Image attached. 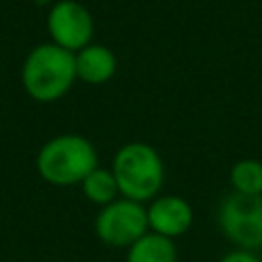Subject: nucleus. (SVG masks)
I'll return each instance as SVG.
<instances>
[{
	"label": "nucleus",
	"instance_id": "nucleus-1",
	"mask_svg": "<svg viewBox=\"0 0 262 262\" xmlns=\"http://www.w3.org/2000/svg\"><path fill=\"white\" fill-rule=\"evenodd\" d=\"M78 76L74 53L51 41L35 45L23 61V88L37 102L59 100L70 92Z\"/></svg>",
	"mask_w": 262,
	"mask_h": 262
},
{
	"label": "nucleus",
	"instance_id": "nucleus-8",
	"mask_svg": "<svg viewBox=\"0 0 262 262\" xmlns=\"http://www.w3.org/2000/svg\"><path fill=\"white\" fill-rule=\"evenodd\" d=\"M74 59L78 80L90 86H100L113 80L119 66L115 51L102 43H88L86 47L74 53Z\"/></svg>",
	"mask_w": 262,
	"mask_h": 262
},
{
	"label": "nucleus",
	"instance_id": "nucleus-11",
	"mask_svg": "<svg viewBox=\"0 0 262 262\" xmlns=\"http://www.w3.org/2000/svg\"><path fill=\"white\" fill-rule=\"evenodd\" d=\"M229 184L231 192L262 196V160L258 158H242L229 168Z\"/></svg>",
	"mask_w": 262,
	"mask_h": 262
},
{
	"label": "nucleus",
	"instance_id": "nucleus-5",
	"mask_svg": "<svg viewBox=\"0 0 262 262\" xmlns=\"http://www.w3.org/2000/svg\"><path fill=\"white\" fill-rule=\"evenodd\" d=\"M147 231L149 227L145 205L125 196H119L113 203L100 207L94 219V233L108 248L127 250Z\"/></svg>",
	"mask_w": 262,
	"mask_h": 262
},
{
	"label": "nucleus",
	"instance_id": "nucleus-3",
	"mask_svg": "<svg viewBox=\"0 0 262 262\" xmlns=\"http://www.w3.org/2000/svg\"><path fill=\"white\" fill-rule=\"evenodd\" d=\"M39 176L53 186H76L100 166L94 143L78 133H61L45 141L35 160Z\"/></svg>",
	"mask_w": 262,
	"mask_h": 262
},
{
	"label": "nucleus",
	"instance_id": "nucleus-9",
	"mask_svg": "<svg viewBox=\"0 0 262 262\" xmlns=\"http://www.w3.org/2000/svg\"><path fill=\"white\" fill-rule=\"evenodd\" d=\"M125 262H178L174 239L147 231L125 250Z\"/></svg>",
	"mask_w": 262,
	"mask_h": 262
},
{
	"label": "nucleus",
	"instance_id": "nucleus-4",
	"mask_svg": "<svg viewBox=\"0 0 262 262\" xmlns=\"http://www.w3.org/2000/svg\"><path fill=\"white\" fill-rule=\"evenodd\" d=\"M217 227L235 248L262 250V196L225 194L217 207Z\"/></svg>",
	"mask_w": 262,
	"mask_h": 262
},
{
	"label": "nucleus",
	"instance_id": "nucleus-2",
	"mask_svg": "<svg viewBox=\"0 0 262 262\" xmlns=\"http://www.w3.org/2000/svg\"><path fill=\"white\" fill-rule=\"evenodd\" d=\"M119 192L137 203H149L162 194L166 182V164L160 151L145 141L123 143L111 162Z\"/></svg>",
	"mask_w": 262,
	"mask_h": 262
},
{
	"label": "nucleus",
	"instance_id": "nucleus-6",
	"mask_svg": "<svg viewBox=\"0 0 262 262\" xmlns=\"http://www.w3.org/2000/svg\"><path fill=\"white\" fill-rule=\"evenodd\" d=\"M47 33L51 43L76 53L94 37V18L78 0H57L47 12Z\"/></svg>",
	"mask_w": 262,
	"mask_h": 262
},
{
	"label": "nucleus",
	"instance_id": "nucleus-10",
	"mask_svg": "<svg viewBox=\"0 0 262 262\" xmlns=\"http://www.w3.org/2000/svg\"><path fill=\"white\" fill-rule=\"evenodd\" d=\"M80 188H82V194L92 205H98V207H104V205H108V203H113L115 199L121 196L119 184H117V178H115L113 170L111 168H102V166H96L80 182Z\"/></svg>",
	"mask_w": 262,
	"mask_h": 262
},
{
	"label": "nucleus",
	"instance_id": "nucleus-7",
	"mask_svg": "<svg viewBox=\"0 0 262 262\" xmlns=\"http://www.w3.org/2000/svg\"><path fill=\"white\" fill-rule=\"evenodd\" d=\"M147 227L154 233L176 239L194 223L192 205L180 194H158L147 203Z\"/></svg>",
	"mask_w": 262,
	"mask_h": 262
},
{
	"label": "nucleus",
	"instance_id": "nucleus-12",
	"mask_svg": "<svg viewBox=\"0 0 262 262\" xmlns=\"http://www.w3.org/2000/svg\"><path fill=\"white\" fill-rule=\"evenodd\" d=\"M219 262H262L260 256L252 250H242V248H233L227 254L221 256Z\"/></svg>",
	"mask_w": 262,
	"mask_h": 262
}]
</instances>
